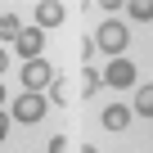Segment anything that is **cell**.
<instances>
[{
  "instance_id": "6",
  "label": "cell",
  "mask_w": 153,
  "mask_h": 153,
  "mask_svg": "<svg viewBox=\"0 0 153 153\" xmlns=\"http://www.w3.org/2000/svg\"><path fill=\"white\" fill-rule=\"evenodd\" d=\"M63 23V5L59 0H45V5H36V27L45 32V27H59Z\"/></svg>"
},
{
  "instance_id": "1",
  "label": "cell",
  "mask_w": 153,
  "mask_h": 153,
  "mask_svg": "<svg viewBox=\"0 0 153 153\" xmlns=\"http://www.w3.org/2000/svg\"><path fill=\"white\" fill-rule=\"evenodd\" d=\"M126 45H131V36H126V23H117V18H108V23L95 32V50H104L108 59H122Z\"/></svg>"
},
{
  "instance_id": "8",
  "label": "cell",
  "mask_w": 153,
  "mask_h": 153,
  "mask_svg": "<svg viewBox=\"0 0 153 153\" xmlns=\"http://www.w3.org/2000/svg\"><path fill=\"white\" fill-rule=\"evenodd\" d=\"M99 86H104V76H99V72H95V68L86 63V68H81V81H76V95H81V99H90V95H95Z\"/></svg>"
},
{
  "instance_id": "12",
  "label": "cell",
  "mask_w": 153,
  "mask_h": 153,
  "mask_svg": "<svg viewBox=\"0 0 153 153\" xmlns=\"http://www.w3.org/2000/svg\"><path fill=\"white\" fill-rule=\"evenodd\" d=\"M50 104H68V90H63L59 76H54V86H50Z\"/></svg>"
},
{
  "instance_id": "17",
  "label": "cell",
  "mask_w": 153,
  "mask_h": 153,
  "mask_svg": "<svg viewBox=\"0 0 153 153\" xmlns=\"http://www.w3.org/2000/svg\"><path fill=\"white\" fill-rule=\"evenodd\" d=\"M0 108H5V86H0Z\"/></svg>"
},
{
  "instance_id": "7",
  "label": "cell",
  "mask_w": 153,
  "mask_h": 153,
  "mask_svg": "<svg viewBox=\"0 0 153 153\" xmlns=\"http://www.w3.org/2000/svg\"><path fill=\"white\" fill-rule=\"evenodd\" d=\"M104 131H126V122H131V108H122V104H113V108H104Z\"/></svg>"
},
{
  "instance_id": "4",
  "label": "cell",
  "mask_w": 153,
  "mask_h": 153,
  "mask_svg": "<svg viewBox=\"0 0 153 153\" xmlns=\"http://www.w3.org/2000/svg\"><path fill=\"white\" fill-rule=\"evenodd\" d=\"M104 81H108V86H135V63H131V59H108Z\"/></svg>"
},
{
  "instance_id": "11",
  "label": "cell",
  "mask_w": 153,
  "mask_h": 153,
  "mask_svg": "<svg viewBox=\"0 0 153 153\" xmlns=\"http://www.w3.org/2000/svg\"><path fill=\"white\" fill-rule=\"evenodd\" d=\"M135 108H140V113H144V117H153V81H149V86H140V90H135Z\"/></svg>"
},
{
  "instance_id": "10",
  "label": "cell",
  "mask_w": 153,
  "mask_h": 153,
  "mask_svg": "<svg viewBox=\"0 0 153 153\" xmlns=\"http://www.w3.org/2000/svg\"><path fill=\"white\" fill-rule=\"evenodd\" d=\"M126 9H131V18H135V23H153V0H131Z\"/></svg>"
},
{
  "instance_id": "15",
  "label": "cell",
  "mask_w": 153,
  "mask_h": 153,
  "mask_svg": "<svg viewBox=\"0 0 153 153\" xmlns=\"http://www.w3.org/2000/svg\"><path fill=\"white\" fill-rule=\"evenodd\" d=\"M5 68H9V54H5V50H0V76H5Z\"/></svg>"
},
{
  "instance_id": "3",
  "label": "cell",
  "mask_w": 153,
  "mask_h": 153,
  "mask_svg": "<svg viewBox=\"0 0 153 153\" xmlns=\"http://www.w3.org/2000/svg\"><path fill=\"white\" fill-rule=\"evenodd\" d=\"M45 108H50V99H45V95H32V90H23V95L14 99V117H18V122H41Z\"/></svg>"
},
{
  "instance_id": "16",
  "label": "cell",
  "mask_w": 153,
  "mask_h": 153,
  "mask_svg": "<svg viewBox=\"0 0 153 153\" xmlns=\"http://www.w3.org/2000/svg\"><path fill=\"white\" fill-rule=\"evenodd\" d=\"M76 153H99V149H95V144H81V149H76Z\"/></svg>"
},
{
  "instance_id": "14",
  "label": "cell",
  "mask_w": 153,
  "mask_h": 153,
  "mask_svg": "<svg viewBox=\"0 0 153 153\" xmlns=\"http://www.w3.org/2000/svg\"><path fill=\"white\" fill-rule=\"evenodd\" d=\"M5 135H9V117H5V108H0V144H5Z\"/></svg>"
},
{
  "instance_id": "2",
  "label": "cell",
  "mask_w": 153,
  "mask_h": 153,
  "mask_svg": "<svg viewBox=\"0 0 153 153\" xmlns=\"http://www.w3.org/2000/svg\"><path fill=\"white\" fill-rule=\"evenodd\" d=\"M23 86H27L32 95H41V90H50V86H54V68H50L45 59H32V63L23 68Z\"/></svg>"
},
{
  "instance_id": "13",
  "label": "cell",
  "mask_w": 153,
  "mask_h": 153,
  "mask_svg": "<svg viewBox=\"0 0 153 153\" xmlns=\"http://www.w3.org/2000/svg\"><path fill=\"white\" fill-rule=\"evenodd\" d=\"M63 149H68V140H63V135H54V140H50V153H63Z\"/></svg>"
},
{
  "instance_id": "9",
  "label": "cell",
  "mask_w": 153,
  "mask_h": 153,
  "mask_svg": "<svg viewBox=\"0 0 153 153\" xmlns=\"http://www.w3.org/2000/svg\"><path fill=\"white\" fill-rule=\"evenodd\" d=\"M18 36H23V23L14 14H0V41H18Z\"/></svg>"
},
{
  "instance_id": "5",
  "label": "cell",
  "mask_w": 153,
  "mask_h": 153,
  "mask_svg": "<svg viewBox=\"0 0 153 153\" xmlns=\"http://www.w3.org/2000/svg\"><path fill=\"white\" fill-rule=\"evenodd\" d=\"M14 45H18V54L32 63V59H41V45H45V36H41V27H23V36H18Z\"/></svg>"
}]
</instances>
